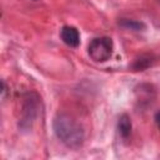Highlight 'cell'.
<instances>
[{"instance_id": "cell-5", "label": "cell", "mask_w": 160, "mask_h": 160, "mask_svg": "<svg viewBox=\"0 0 160 160\" xmlns=\"http://www.w3.org/2000/svg\"><path fill=\"white\" fill-rule=\"evenodd\" d=\"M131 129H132V124H131V119L128 114H122L120 115L119 120H118V131L120 134V136L122 139H129L131 135Z\"/></svg>"}, {"instance_id": "cell-7", "label": "cell", "mask_w": 160, "mask_h": 160, "mask_svg": "<svg viewBox=\"0 0 160 160\" xmlns=\"http://www.w3.org/2000/svg\"><path fill=\"white\" fill-rule=\"evenodd\" d=\"M119 25L126 30H132V31H142L146 29V25L142 21L134 19H120Z\"/></svg>"}, {"instance_id": "cell-4", "label": "cell", "mask_w": 160, "mask_h": 160, "mask_svg": "<svg viewBox=\"0 0 160 160\" xmlns=\"http://www.w3.org/2000/svg\"><path fill=\"white\" fill-rule=\"evenodd\" d=\"M60 38L64 44H66L70 48H78L80 44V34L76 28L65 25L60 30Z\"/></svg>"}, {"instance_id": "cell-2", "label": "cell", "mask_w": 160, "mask_h": 160, "mask_svg": "<svg viewBox=\"0 0 160 160\" xmlns=\"http://www.w3.org/2000/svg\"><path fill=\"white\" fill-rule=\"evenodd\" d=\"M112 50H114V44L111 38L109 36L95 38L90 41L88 46L89 56L96 62L108 61L112 55Z\"/></svg>"}, {"instance_id": "cell-10", "label": "cell", "mask_w": 160, "mask_h": 160, "mask_svg": "<svg viewBox=\"0 0 160 160\" xmlns=\"http://www.w3.org/2000/svg\"><path fill=\"white\" fill-rule=\"evenodd\" d=\"M158 1H159V2H160V0H158Z\"/></svg>"}, {"instance_id": "cell-1", "label": "cell", "mask_w": 160, "mask_h": 160, "mask_svg": "<svg viewBox=\"0 0 160 160\" xmlns=\"http://www.w3.org/2000/svg\"><path fill=\"white\" fill-rule=\"evenodd\" d=\"M52 128L56 138L70 149H79L85 140V131L82 125L71 115L59 112L52 121Z\"/></svg>"}, {"instance_id": "cell-6", "label": "cell", "mask_w": 160, "mask_h": 160, "mask_svg": "<svg viewBox=\"0 0 160 160\" xmlns=\"http://www.w3.org/2000/svg\"><path fill=\"white\" fill-rule=\"evenodd\" d=\"M156 59H158V58H156L155 55H148V54H146V55H141L140 58L135 59V61L132 62L131 68H132L134 70H136V71H142V70H145V69L152 66V65L155 64Z\"/></svg>"}, {"instance_id": "cell-3", "label": "cell", "mask_w": 160, "mask_h": 160, "mask_svg": "<svg viewBox=\"0 0 160 160\" xmlns=\"http://www.w3.org/2000/svg\"><path fill=\"white\" fill-rule=\"evenodd\" d=\"M39 110V98L35 94H26L21 105V118L19 126L21 129L31 128Z\"/></svg>"}, {"instance_id": "cell-8", "label": "cell", "mask_w": 160, "mask_h": 160, "mask_svg": "<svg viewBox=\"0 0 160 160\" xmlns=\"http://www.w3.org/2000/svg\"><path fill=\"white\" fill-rule=\"evenodd\" d=\"M154 120H155V124H156V126L159 128V130H160V110L155 114V118H154Z\"/></svg>"}, {"instance_id": "cell-9", "label": "cell", "mask_w": 160, "mask_h": 160, "mask_svg": "<svg viewBox=\"0 0 160 160\" xmlns=\"http://www.w3.org/2000/svg\"><path fill=\"white\" fill-rule=\"evenodd\" d=\"M5 94H6V85H5V81H2V90H1V98L2 99L5 98Z\"/></svg>"}]
</instances>
